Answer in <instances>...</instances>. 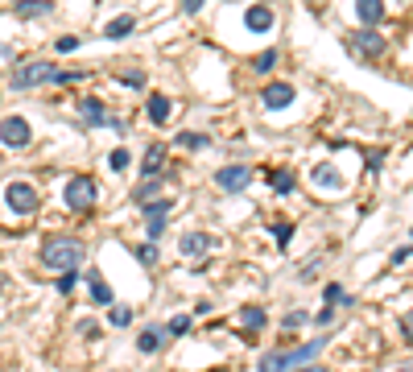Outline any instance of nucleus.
Wrapping results in <instances>:
<instances>
[{
  "mask_svg": "<svg viewBox=\"0 0 413 372\" xmlns=\"http://www.w3.org/2000/svg\"><path fill=\"white\" fill-rule=\"evenodd\" d=\"M83 261H87V244L83 240H74V236H50L46 244H41V265L50 269V273H79L83 269Z\"/></svg>",
  "mask_w": 413,
  "mask_h": 372,
  "instance_id": "obj_1",
  "label": "nucleus"
},
{
  "mask_svg": "<svg viewBox=\"0 0 413 372\" xmlns=\"http://www.w3.org/2000/svg\"><path fill=\"white\" fill-rule=\"evenodd\" d=\"M323 348H327V335H319V340H310V344H298V348H277V352L261 356L256 372H294V369H306V364H310Z\"/></svg>",
  "mask_w": 413,
  "mask_h": 372,
  "instance_id": "obj_2",
  "label": "nucleus"
},
{
  "mask_svg": "<svg viewBox=\"0 0 413 372\" xmlns=\"http://www.w3.org/2000/svg\"><path fill=\"white\" fill-rule=\"evenodd\" d=\"M54 75H58V66H54V62H46V58H33V62L17 66L8 83H12L17 91H29V87H41V83H54Z\"/></svg>",
  "mask_w": 413,
  "mask_h": 372,
  "instance_id": "obj_3",
  "label": "nucleus"
},
{
  "mask_svg": "<svg viewBox=\"0 0 413 372\" xmlns=\"http://www.w3.org/2000/svg\"><path fill=\"white\" fill-rule=\"evenodd\" d=\"M66 207L70 211H91L95 207V195H99V186H95V178H87V174H74L70 182H66Z\"/></svg>",
  "mask_w": 413,
  "mask_h": 372,
  "instance_id": "obj_4",
  "label": "nucleus"
},
{
  "mask_svg": "<svg viewBox=\"0 0 413 372\" xmlns=\"http://www.w3.org/2000/svg\"><path fill=\"white\" fill-rule=\"evenodd\" d=\"M347 50H352L356 58L372 62V58L385 54V37H381V29H356V33H347Z\"/></svg>",
  "mask_w": 413,
  "mask_h": 372,
  "instance_id": "obj_5",
  "label": "nucleus"
},
{
  "mask_svg": "<svg viewBox=\"0 0 413 372\" xmlns=\"http://www.w3.org/2000/svg\"><path fill=\"white\" fill-rule=\"evenodd\" d=\"M4 203H8V211H17V215H33V211L41 207V195H37L29 182H8V186H4Z\"/></svg>",
  "mask_w": 413,
  "mask_h": 372,
  "instance_id": "obj_6",
  "label": "nucleus"
},
{
  "mask_svg": "<svg viewBox=\"0 0 413 372\" xmlns=\"http://www.w3.org/2000/svg\"><path fill=\"white\" fill-rule=\"evenodd\" d=\"M248 182H252V170L240 161V166H223V170H215V186L223 190V195H240V190H248Z\"/></svg>",
  "mask_w": 413,
  "mask_h": 372,
  "instance_id": "obj_7",
  "label": "nucleus"
},
{
  "mask_svg": "<svg viewBox=\"0 0 413 372\" xmlns=\"http://www.w3.org/2000/svg\"><path fill=\"white\" fill-rule=\"evenodd\" d=\"M29 141H33V128H29L25 116H8V120H0V145H8V149H25Z\"/></svg>",
  "mask_w": 413,
  "mask_h": 372,
  "instance_id": "obj_8",
  "label": "nucleus"
},
{
  "mask_svg": "<svg viewBox=\"0 0 413 372\" xmlns=\"http://www.w3.org/2000/svg\"><path fill=\"white\" fill-rule=\"evenodd\" d=\"M170 207H174V199H153V203H145V232H149V240H157L161 232H165V215H170Z\"/></svg>",
  "mask_w": 413,
  "mask_h": 372,
  "instance_id": "obj_9",
  "label": "nucleus"
},
{
  "mask_svg": "<svg viewBox=\"0 0 413 372\" xmlns=\"http://www.w3.org/2000/svg\"><path fill=\"white\" fill-rule=\"evenodd\" d=\"M215 248V236L211 232H186L182 240H178V253L182 257H203V253H211Z\"/></svg>",
  "mask_w": 413,
  "mask_h": 372,
  "instance_id": "obj_10",
  "label": "nucleus"
},
{
  "mask_svg": "<svg viewBox=\"0 0 413 372\" xmlns=\"http://www.w3.org/2000/svg\"><path fill=\"white\" fill-rule=\"evenodd\" d=\"M261 104H265L269 112L290 108V104H294V87H290V83H269V87L261 91Z\"/></svg>",
  "mask_w": 413,
  "mask_h": 372,
  "instance_id": "obj_11",
  "label": "nucleus"
},
{
  "mask_svg": "<svg viewBox=\"0 0 413 372\" xmlns=\"http://www.w3.org/2000/svg\"><path fill=\"white\" fill-rule=\"evenodd\" d=\"M244 25H248L252 33H269V29H273V8H269V4H248V8H244Z\"/></svg>",
  "mask_w": 413,
  "mask_h": 372,
  "instance_id": "obj_12",
  "label": "nucleus"
},
{
  "mask_svg": "<svg viewBox=\"0 0 413 372\" xmlns=\"http://www.w3.org/2000/svg\"><path fill=\"white\" fill-rule=\"evenodd\" d=\"M356 17L364 29H376L385 21V0H356Z\"/></svg>",
  "mask_w": 413,
  "mask_h": 372,
  "instance_id": "obj_13",
  "label": "nucleus"
},
{
  "mask_svg": "<svg viewBox=\"0 0 413 372\" xmlns=\"http://www.w3.org/2000/svg\"><path fill=\"white\" fill-rule=\"evenodd\" d=\"M79 116H83L91 128H108V120H112V116L103 112V104H99V99H79Z\"/></svg>",
  "mask_w": 413,
  "mask_h": 372,
  "instance_id": "obj_14",
  "label": "nucleus"
},
{
  "mask_svg": "<svg viewBox=\"0 0 413 372\" xmlns=\"http://www.w3.org/2000/svg\"><path fill=\"white\" fill-rule=\"evenodd\" d=\"M87 286H91V302H95V306H116V302H112L116 294L108 290V282H103L95 269H87Z\"/></svg>",
  "mask_w": 413,
  "mask_h": 372,
  "instance_id": "obj_15",
  "label": "nucleus"
},
{
  "mask_svg": "<svg viewBox=\"0 0 413 372\" xmlns=\"http://www.w3.org/2000/svg\"><path fill=\"white\" fill-rule=\"evenodd\" d=\"M161 161H165V149H161V145H149V149H145V161H141V178H161Z\"/></svg>",
  "mask_w": 413,
  "mask_h": 372,
  "instance_id": "obj_16",
  "label": "nucleus"
},
{
  "mask_svg": "<svg viewBox=\"0 0 413 372\" xmlns=\"http://www.w3.org/2000/svg\"><path fill=\"white\" fill-rule=\"evenodd\" d=\"M310 178H314V186H323V190H339V186H343V174H339L335 166H314Z\"/></svg>",
  "mask_w": 413,
  "mask_h": 372,
  "instance_id": "obj_17",
  "label": "nucleus"
},
{
  "mask_svg": "<svg viewBox=\"0 0 413 372\" xmlns=\"http://www.w3.org/2000/svg\"><path fill=\"white\" fill-rule=\"evenodd\" d=\"M137 29V21L132 17H112L108 25H103V37H112V41H120V37H128Z\"/></svg>",
  "mask_w": 413,
  "mask_h": 372,
  "instance_id": "obj_18",
  "label": "nucleus"
},
{
  "mask_svg": "<svg viewBox=\"0 0 413 372\" xmlns=\"http://www.w3.org/2000/svg\"><path fill=\"white\" fill-rule=\"evenodd\" d=\"M153 199H161V178H145V182L132 190V203H141V207L153 203Z\"/></svg>",
  "mask_w": 413,
  "mask_h": 372,
  "instance_id": "obj_19",
  "label": "nucleus"
},
{
  "mask_svg": "<svg viewBox=\"0 0 413 372\" xmlns=\"http://www.w3.org/2000/svg\"><path fill=\"white\" fill-rule=\"evenodd\" d=\"M240 323H244V331H252V335H256V331H265L269 315H265L261 306H244V311H240Z\"/></svg>",
  "mask_w": 413,
  "mask_h": 372,
  "instance_id": "obj_20",
  "label": "nucleus"
},
{
  "mask_svg": "<svg viewBox=\"0 0 413 372\" xmlns=\"http://www.w3.org/2000/svg\"><path fill=\"white\" fill-rule=\"evenodd\" d=\"M149 120H153V124H165V120H170V99H165V95H149Z\"/></svg>",
  "mask_w": 413,
  "mask_h": 372,
  "instance_id": "obj_21",
  "label": "nucleus"
},
{
  "mask_svg": "<svg viewBox=\"0 0 413 372\" xmlns=\"http://www.w3.org/2000/svg\"><path fill=\"white\" fill-rule=\"evenodd\" d=\"M323 298H327L331 306H356V298H352V294H347V290H343L339 282H331V286L323 290Z\"/></svg>",
  "mask_w": 413,
  "mask_h": 372,
  "instance_id": "obj_22",
  "label": "nucleus"
},
{
  "mask_svg": "<svg viewBox=\"0 0 413 372\" xmlns=\"http://www.w3.org/2000/svg\"><path fill=\"white\" fill-rule=\"evenodd\" d=\"M157 348H161V331H157V327H149V331H141V335H137V352L153 356Z\"/></svg>",
  "mask_w": 413,
  "mask_h": 372,
  "instance_id": "obj_23",
  "label": "nucleus"
},
{
  "mask_svg": "<svg viewBox=\"0 0 413 372\" xmlns=\"http://www.w3.org/2000/svg\"><path fill=\"white\" fill-rule=\"evenodd\" d=\"M41 12H50V0H17V17H41Z\"/></svg>",
  "mask_w": 413,
  "mask_h": 372,
  "instance_id": "obj_24",
  "label": "nucleus"
},
{
  "mask_svg": "<svg viewBox=\"0 0 413 372\" xmlns=\"http://www.w3.org/2000/svg\"><path fill=\"white\" fill-rule=\"evenodd\" d=\"M128 166H132V157H128V149H112V153H108V170H112V174H124Z\"/></svg>",
  "mask_w": 413,
  "mask_h": 372,
  "instance_id": "obj_25",
  "label": "nucleus"
},
{
  "mask_svg": "<svg viewBox=\"0 0 413 372\" xmlns=\"http://www.w3.org/2000/svg\"><path fill=\"white\" fill-rule=\"evenodd\" d=\"M108 323L120 331V327H128V323H132V311H128V306H108Z\"/></svg>",
  "mask_w": 413,
  "mask_h": 372,
  "instance_id": "obj_26",
  "label": "nucleus"
},
{
  "mask_svg": "<svg viewBox=\"0 0 413 372\" xmlns=\"http://www.w3.org/2000/svg\"><path fill=\"white\" fill-rule=\"evenodd\" d=\"M306 323H314L306 311H290V315L281 319V331H298V327H306Z\"/></svg>",
  "mask_w": 413,
  "mask_h": 372,
  "instance_id": "obj_27",
  "label": "nucleus"
},
{
  "mask_svg": "<svg viewBox=\"0 0 413 372\" xmlns=\"http://www.w3.org/2000/svg\"><path fill=\"white\" fill-rule=\"evenodd\" d=\"M277 58H281V54H277V50H265V54H256V58H252V66H256V70H261V75H269V70H273V66H277Z\"/></svg>",
  "mask_w": 413,
  "mask_h": 372,
  "instance_id": "obj_28",
  "label": "nucleus"
},
{
  "mask_svg": "<svg viewBox=\"0 0 413 372\" xmlns=\"http://www.w3.org/2000/svg\"><path fill=\"white\" fill-rule=\"evenodd\" d=\"M178 145H186V149H207V145H211V137H203V133H182V137H178Z\"/></svg>",
  "mask_w": 413,
  "mask_h": 372,
  "instance_id": "obj_29",
  "label": "nucleus"
},
{
  "mask_svg": "<svg viewBox=\"0 0 413 372\" xmlns=\"http://www.w3.org/2000/svg\"><path fill=\"white\" fill-rule=\"evenodd\" d=\"M273 190H277V195H290V190H294V174H290V170H277V174H273Z\"/></svg>",
  "mask_w": 413,
  "mask_h": 372,
  "instance_id": "obj_30",
  "label": "nucleus"
},
{
  "mask_svg": "<svg viewBox=\"0 0 413 372\" xmlns=\"http://www.w3.org/2000/svg\"><path fill=\"white\" fill-rule=\"evenodd\" d=\"M273 240H277V244L285 248V244L294 240V224H281V219H277V224H273Z\"/></svg>",
  "mask_w": 413,
  "mask_h": 372,
  "instance_id": "obj_31",
  "label": "nucleus"
},
{
  "mask_svg": "<svg viewBox=\"0 0 413 372\" xmlns=\"http://www.w3.org/2000/svg\"><path fill=\"white\" fill-rule=\"evenodd\" d=\"M137 261L153 269V265H157V244H153V240H149V244H141V248H137Z\"/></svg>",
  "mask_w": 413,
  "mask_h": 372,
  "instance_id": "obj_32",
  "label": "nucleus"
},
{
  "mask_svg": "<svg viewBox=\"0 0 413 372\" xmlns=\"http://www.w3.org/2000/svg\"><path fill=\"white\" fill-rule=\"evenodd\" d=\"M165 331H170V335H186V331H190V315H174V319L165 323Z\"/></svg>",
  "mask_w": 413,
  "mask_h": 372,
  "instance_id": "obj_33",
  "label": "nucleus"
},
{
  "mask_svg": "<svg viewBox=\"0 0 413 372\" xmlns=\"http://www.w3.org/2000/svg\"><path fill=\"white\" fill-rule=\"evenodd\" d=\"M120 83H128V87H145V75H141V70H120Z\"/></svg>",
  "mask_w": 413,
  "mask_h": 372,
  "instance_id": "obj_34",
  "label": "nucleus"
},
{
  "mask_svg": "<svg viewBox=\"0 0 413 372\" xmlns=\"http://www.w3.org/2000/svg\"><path fill=\"white\" fill-rule=\"evenodd\" d=\"M74 46H79V37H74V33H66V37H58V54H70Z\"/></svg>",
  "mask_w": 413,
  "mask_h": 372,
  "instance_id": "obj_35",
  "label": "nucleus"
},
{
  "mask_svg": "<svg viewBox=\"0 0 413 372\" xmlns=\"http://www.w3.org/2000/svg\"><path fill=\"white\" fill-rule=\"evenodd\" d=\"M74 277H79V273H62V277H58V294H70V290H74Z\"/></svg>",
  "mask_w": 413,
  "mask_h": 372,
  "instance_id": "obj_36",
  "label": "nucleus"
},
{
  "mask_svg": "<svg viewBox=\"0 0 413 372\" xmlns=\"http://www.w3.org/2000/svg\"><path fill=\"white\" fill-rule=\"evenodd\" d=\"M203 4H207V0H182V12H186V17H194Z\"/></svg>",
  "mask_w": 413,
  "mask_h": 372,
  "instance_id": "obj_37",
  "label": "nucleus"
},
{
  "mask_svg": "<svg viewBox=\"0 0 413 372\" xmlns=\"http://www.w3.org/2000/svg\"><path fill=\"white\" fill-rule=\"evenodd\" d=\"M331 319H335V311H331V306H327V311H319V315H314V323H319V327H327V323H331Z\"/></svg>",
  "mask_w": 413,
  "mask_h": 372,
  "instance_id": "obj_38",
  "label": "nucleus"
},
{
  "mask_svg": "<svg viewBox=\"0 0 413 372\" xmlns=\"http://www.w3.org/2000/svg\"><path fill=\"white\" fill-rule=\"evenodd\" d=\"M410 257H413V248H397V253H393V265H405Z\"/></svg>",
  "mask_w": 413,
  "mask_h": 372,
  "instance_id": "obj_39",
  "label": "nucleus"
},
{
  "mask_svg": "<svg viewBox=\"0 0 413 372\" xmlns=\"http://www.w3.org/2000/svg\"><path fill=\"white\" fill-rule=\"evenodd\" d=\"M401 327H405V340L413 344V315H405V319H401Z\"/></svg>",
  "mask_w": 413,
  "mask_h": 372,
  "instance_id": "obj_40",
  "label": "nucleus"
},
{
  "mask_svg": "<svg viewBox=\"0 0 413 372\" xmlns=\"http://www.w3.org/2000/svg\"><path fill=\"white\" fill-rule=\"evenodd\" d=\"M298 372H327V369H314V364H306V369H298Z\"/></svg>",
  "mask_w": 413,
  "mask_h": 372,
  "instance_id": "obj_41",
  "label": "nucleus"
},
{
  "mask_svg": "<svg viewBox=\"0 0 413 372\" xmlns=\"http://www.w3.org/2000/svg\"><path fill=\"white\" fill-rule=\"evenodd\" d=\"M410 240H413V228H410Z\"/></svg>",
  "mask_w": 413,
  "mask_h": 372,
  "instance_id": "obj_42",
  "label": "nucleus"
}]
</instances>
